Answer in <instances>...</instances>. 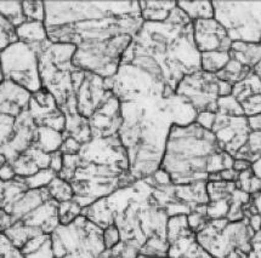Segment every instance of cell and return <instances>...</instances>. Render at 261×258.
<instances>
[{
    "label": "cell",
    "instance_id": "50",
    "mask_svg": "<svg viewBox=\"0 0 261 258\" xmlns=\"http://www.w3.org/2000/svg\"><path fill=\"white\" fill-rule=\"evenodd\" d=\"M251 166H253V165H251L249 161L241 160V159H234L233 167H232V168H233L234 171H237L238 174H240V172L246 171V170H248V168H250Z\"/></svg>",
    "mask_w": 261,
    "mask_h": 258
},
{
    "label": "cell",
    "instance_id": "15",
    "mask_svg": "<svg viewBox=\"0 0 261 258\" xmlns=\"http://www.w3.org/2000/svg\"><path fill=\"white\" fill-rule=\"evenodd\" d=\"M193 40L200 53L228 52L232 41L224 27L215 18L192 22Z\"/></svg>",
    "mask_w": 261,
    "mask_h": 258
},
{
    "label": "cell",
    "instance_id": "26",
    "mask_svg": "<svg viewBox=\"0 0 261 258\" xmlns=\"http://www.w3.org/2000/svg\"><path fill=\"white\" fill-rule=\"evenodd\" d=\"M24 258H55L53 251L51 235L40 234L32 238L21 248Z\"/></svg>",
    "mask_w": 261,
    "mask_h": 258
},
{
    "label": "cell",
    "instance_id": "43",
    "mask_svg": "<svg viewBox=\"0 0 261 258\" xmlns=\"http://www.w3.org/2000/svg\"><path fill=\"white\" fill-rule=\"evenodd\" d=\"M103 245L106 250H112V248L120 243V234L116 225L112 224L110 227L105 228L102 232Z\"/></svg>",
    "mask_w": 261,
    "mask_h": 258
},
{
    "label": "cell",
    "instance_id": "39",
    "mask_svg": "<svg viewBox=\"0 0 261 258\" xmlns=\"http://www.w3.org/2000/svg\"><path fill=\"white\" fill-rule=\"evenodd\" d=\"M57 175L50 168H44V170L38 171L32 177L24 178V183H26L28 189H40V188H46L49 186L50 182Z\"/></svg>",
    "mask_w": 261,
    "mask_h": 258
},
{
    "label": "cell",
    "instance_id": "53",
    "mask_svg": "<svg viewBox=\"0 0 261 258\" xmlns=\"http://www.w3.org/2000/svg\"><path fill=\"white\" fill-rule=\"evenodd\" d=\"M253 71H254V73H255V74L261 79V62L255 67V68L253 69Z\"/></svg>",
    "mask_w": 261,
    "mask_h": 258
},
{
    "label": "cell",
    "instance_id": "17",
    "mask_svg": "<svg viewBox=\"0 0 261 258\" xmlns=\"http://www.w3.org/2000/svg\"><path fill=\"white\" fill-rule=\"evenodd\" d=\"M32 94L10 80L0 82V114L17 118L28 109Z\"/></svg>",
    "mask_w": 261,
    "mask_h": 258
},
{
    "label": "cell",
    "instance_id": "33",
    "mask_svg": "<svg viewBox=\"0 0 261 258\" xmlns=\"http://www.w3.org/2000/svg\"><path fill=\"white\" fill-rule=\"evenodd\" d=\"M230 61L228 52H204L200 53V68L202 71L216 74Z\"/></svg>",
    "mask_w": 261,
    "mask_h": 258
},
{
    "label": "cell",
    "instance_id": "9",
    "mask_svg": "<svg viewBox=\"0 0 261 258\" xmlns=\"http://www.w3.org/2000/svg\"><path fill=\"white\" fill-rule=\"evenodd\" d=\"M133 38L129 34H122L107 41L79 45L73 56V66L103 79L112 78L119 68L123 53L132 44Z\"/></svg>",
    "mask_w": 261,
    "mask_h": 258
},
{
    "label": "cell",
    "instance_id": "46",
    "mask_svg": "<svg viewBox=\"0 0 261 258\" xmlns=\"http://www.w3.org/2000/svg\"><path fill=\"white\" fill-rule=\"evenodd\" d=\"M216 113H209V111H203V113H198L197 116L196 123L199 124L200 126H203L206 130L212 129L213 124H214Z\"/></svg>",
    "mask_w": 261,
    "mask_h": 258
},
{
    "label": "cell",
    "instance_id": "23",
    "mask_svg": "<svg viewBox=\"0 0 261 258\" xmlns=\"http://www.w3.org/2000/svg\"><path fill=\"white\" fill-rule=\"evenodd\" d=\"M228 53L230 59L236 60L248 68L254 69L261 62V44L236 41L232 43Z\"/></svg>",
    "mask_w": 261,
    "mask_h": 258
},
{
    "label": "cell",
    "instance_id": "57",
    "mask_svg": "<svg viewBox=\"0 0 261 258\" xmlns=\"http://www.w3.org/2000/svg\"><path fill=\"white\" fill-rule=\"evenodd\" d=\"M260 44H261V43H260Z\"/></svg>",
    "mask_w": 261,
    "mask_h": 258
},
{
    "label": "cell",
    "instance_id": "54",
    "mask_svg": "<svg viewBox=\"0 0 261 258\" xmlns=\"http://www.w3.org/2000/svg\"><path fill=\"white\" fill-rule=\"evenodd\" d=\"M6 162H8V160H6V158L3 154H0V168L4 166Z\"/></svg>",
    "mask_w": 261,
    "mask_h": 258
},
{
    "label": "cell",
    "instance_id": "5",
    "mask_svg": "<svg viewBox=\"0 0 261 258\" xmlns=\"http://www.w3.org/2000/svg\"><path fill=\"white\" fill-rule=\"evenodd\" d=\"M75 49L73 44L49 40L38 52L41 88L53 95L61 110L68 102L77 101L73 74L78 68L72 63Z\"/></svg>",
    "mask_w": 261,
    "mask_h": 258
},
{
    "label": "cell",
    "instance_id": "40",
    "mask_svg": "<svg viewBox=\"0 0 261 258\" xmlns=\"http://www.w3.org/2000/svg\"><path fill=\"white\" fill-rule=\"evenodd\" d=\"M22 11L27 21H45V8L44 3L40 2H24L22 3Z\"/></svg>",
    "mask_w": 261,
    "mask_h": 258
},
{
    "label": "cell",
    "instance_id": "55",
    "mask_svg": "<svg viewBox=\"0 0 261 258\" xmlns=\"http://www.w3.org/2000/svg\"><path fill=\"white\" fill-rule=\"evenodd\" d=\"M136 258H169V257H151V256H144V254H139Z\"/></svg>",
    "mask_w": 261,
    "mask_h": 258
},
{
    "label": "cell",
    "instance_id": "36",
    "mask_svg": "<svg viewBox=\"0 0 261 258\" xmlns=\"http://www.w3.org/2000/svg\"><path fill=\"white\" fill-rule=\"evenodd\" d=\"M0 15L8 18L15 27H18L26 21L22 11V3L17 2H0Z\"/></svg>",
    "mask_w": 261,
    "mask_h": 258
},
{
    "label": "cell",
    "instance_id": "31",
    "mask_svg": "<svg viewBox=\"0 0 261 258\" xmlns=\"http://www.w3.org/2000/svg\"><path fill=\"white\" fill-rule=\"evenodd\" d=\"M251 72H253V69L241 65V63L236 61V60L230 59L227 65H226L220 72L216 73V76H218L221 81H225L227 82V84L233 86L237 84V82L246 79Z\"/></svg>",
    "mask_w": 261,
    "mask_h": 258
},
{
    "label": "cell",
    "instance_id": "1",
    "mask_svg": "<svg viewBox=\"0 0 261 258\" xmlns=\"http://www.w3.org/2000/svg\"><path fill=\"white\" fill-rule=\"evenodd\" d=\"M122 126L118 137L128 154L133 180L151 177L161 168L165 145L173 127L167 97L120 102Z\"/></svg>",
    "mask_w": 261,
    "mask_h": 258
},
{
    "label": "cell",
    "instance_id": "7",
    "mask_svg": "<svg viewBox=\"0 0 261 258\" xmlns=\"http://www.w3.org/2000/svg\"><path fill=\"white\" fill-rule=\"evenodd\" d=\"M254 234L246 218L236 222L214 219L208 221L205 227L196 234V239L213 258H225L233 251L249 253Z\"/></svg>",
    "mask_w": 261,
    "mask_h": 258
},
{
    "label": "cell",
    "instance_id": "30",
    "mask_svg": "<svg viewBox=\"0 0 261 258\" xmlns=\"http://www.w3.org/2000/svg\"><path fill=\"white\" fill-rule=\"evenodd\" d=\"M234 159L247 160L251 165L254 162L261 160V131H253L251 130L246 145L237 152Z\"/></svg>",
    "mask_w": 261,
    "mask_h": 258
},
{
    "label": "cell",
    "instance_id": "20",
    "mask_svg": "<svg viewBox=\"0 0 261 258\" xmlns=\"http://www.w3.org/2000/svg\"><path fill=\"white\" fill-rule=\"evenodd\" d=\"M175 196L191 212L206 208L209 199L206 194V182H193L175 186Z\"/></svg>",
    "mask_w": 261,
    "mask_h": 258
},
{
    "label": "cell",
    "instance_id": "24",
    "mask_svg": "<svg viewBox=\"0 0 261 258\" xmlns=\"http://www.w3.org/2000/svg\"><path fill=\"white\" fill-rule=\"evenodd\" d=\"M62 143V132L56 131V130L50 129L47 126H38L36 137H34V141L32 143V146L41 152L46 153V154H53V153L61 149Z\"/></svg>",
    "mask_w": 261,
    "mask_h": 258
},
{
    "label": "cell",
    "instance_id": "47",
    "mask_svg": "<svg viewBox=\"0 0 261 258\" xmlns=\"http://www.w3.org/2000/svg\"><path fill=\"white\" fill-rule=\"evenodd\" d=\"M63 165V154L60 151H57L53 154H50V165L49 168L51 171L55 172L56 175L60 174V171L62 170Z\"/></svg>",
    "mask_w": 261,
    "mask_h": 258
},
{
    "label": "cell",
    "instance_id": "29",
    "mask_svg": "<svg viewBox=\"0 0 261 258\" xmlns=\"http://www.w3.org/2000/svg\"><path fill=\"white\" fill-rule=\"evenodd\" d=\"M176 4L192 22L214 18L213 2H176Z\"/></svg>",
    "mask_w": 261,
    "mask_h": 258
},
{
    "label": "cell",
    "instance_id": "19",
    "mask_svg": "<svg viewBox=\"0 0 261 258\" xmlns=\"http://www.w3.org/2000/svg\"><path fill=\"white\" fill-rule=\"evenodd\" d=\"M28 227L37 229L43 234H51L60 225L59 222V203L50 199L31 212L21 221Z\"/></svg>",
    "mask_w": 261,
    "mask_h": 258
},
{
    "label": "cell",
    "instance_id": "6",
    "mask_svg": "<svg viewBox=\"0 0 261 258\" xmlns=\"http://www.w3.org/2000/svg\"><path fill=\"white\" fill-rule=\"evenodd\" d=\"M103 229L84 216L67 225L60 224L51 234L55 258H98L106 248L102 239Z\"/></svg>",
    "mask_w": 261,
    "mask_h": 258
},
{
    "label": "cell",
    "instance_id": "44",
    "mask_svg": "<svg viewBox=\"0 0 261 258\" xmlns=\"http://www.w3.org/2000/svg\"><path fill=\"white\" fill-rule=\"evenodd\" d=\"M82 145L79 142L75 141L72 137H63V143L61 146L60 152L63 155H72V154H78L81 151Z\"/></svg>",
    "mask_w": 261,
    "mask_h": 258
},
{
    "label": "cell",
    "instance_id": "18",
    "mask_svg": "<svg viewBox=\"0 0 261 258\" xmlns=\"http://www.w3.org/2000/svg\"><path fill=\"white\" fill-rule=\"evenodd\" d=\"M51 199L47 188H40V189H28L24 193H22L9 208H6L4 211L10 216L12 223L22 221L24 217H27L31 212L43 205L47 200Z\"/></svg>",
    "mask_w": 261,
    "mask_h": 258
},
{
    "label": "cell",
    "instance_id": "35",
    "mask_svg": "<svg viewBox=\"0 0 261 258\" xmlns=\"http://www.w3.org/2000/svg\"><path fill=\"white\" fill-rule=\"evenodd\" d=\"M234 183L238 189L243 190L244 193H248L249 195L261 190L260 180L255 176V174H254L253 168L251 167L243 172H240L237 181H236Z\"/></svg>",
    "mask_w": 261,
    "mask_h": 258
},
{
    "label": "cell",
    "instance_id": "4",
    "mask_svg": "<svg viewBox=\"0 0 261 258\" xmlns=\"http://www.w3.org/2000/svg\"><path fill=\"white\" fill-rule=\"evenodd\" d=\"M220 151L214 133L196 122L171 127L161 168L175 186L208 182V160Z\"/></svg>",
    "mask_w": 261,
    "mask_h": 258
},
{
    "label": "cell",
    "instance_id": "28",
    "mask_svg": "<svg viewBox=\"0 0 261 258\" xmlns=\"http://www.w3.org/2000/svg\"><path fill=\"white\" fill-rule=\"evenodd\" d=\"M3 234L9 239V241H10L15 247L20 248L21 250V248L27 244V241H30L32 238L43 233L37 231V229L31 228L28 227V225L23 224L21 221H17L12 223L10 227L6 229Z\"/></svg>",
    "mask_w": 261,
    "mask_h": 258
},
{
    "label": "cell",
    "instance_id": "27",
    "mask_svg": "<svg viewBox=\"0 0 261 258\" xmlns=\"http://www.w3.org/2000/svg\"><path fill=\"white\" fill-rule=\"evenodd\" d=\"M261 94V79L257 76L254 71L247 76L246 79L237 82V84L232 86L231 95L238 103H242L243 101L248 100V98L255 96V95Z\"/></svg>",
    "mask_w": 261,
    "mask_h": 258
},
{
    "label": "cell",
    "instance_id": "34",
    "mask_svg": "<svg viewBox=\"0 0 261 258\" xmlns=\"http://www.w3.org/2000/svg\"><path fill=\"white\" fill-rule=\"evenodd\" d=\"M46 188L51 199L59 204L69 202V200H73V197H74V193H73L71 184L59 176L54 178Z\"/></svg>",
    "mask_w": 261,
    "mask_h": 258
},
{
    "label": "cell",
    "instance_id": "51",
    "mask_svg": "<svg viewBox=\"0 0 261 258\" xmlns=\"http://www.w3.org/2000/svg\"><path fill=\"white\" fill-rule=\"evenodd\" d=\"M248 122H249V126L253 131H261V114L256 117L248 118Z\"/></svg>",
    "mask_w": 261,
    "mask_h": 258
},
{
    "label": "cell",
    "instance_id": "10",
    "mask_svg": "<svg viewBox=\"0 0 261 258\" xmlns=\"http://www.w3.org/2000/svg\"><path fill=\"white\" fill-rule=\"evenodd\" d=\"M106 81L120 102L165 98L175 94L164 82L130 63H120L114 76Z\"/></svg>",
    "mask_w": 261,
    "mask_h": 258
},
{
    "label": "cell",
    "instance_id": "32",
    "mask_svg": "<svg viewBox=\"0 0 261 258\" xmlns=\"http://www.w3.org/2000/svg\"><path fill=\"white\" fill-rule=\"evenodd\" d=\"M10 164L12 165V168H14L16 177L23 178V180L24 178L32 177L40 170L28 149L23 153H21Z\"/></svg>",
    "mask_w": 261,
    "mask_h": 258
},
{
    "label": "cell",
    "instance_id": "3",
    "mask_svg": "<svg viewBox=\"0 0 261 258\" xmlns=\"http://www.w3.org/2000/svg\"><path fill=\"white\" fill-rule=\"evenodd\" d=\"M151 57L161 68L165 84L171 90L186 75L200 71V52L193 40V24L145 22L123 56Z\"/></svg>",
    "mask_w": 261,
    "mask_h": 258
},
{
    "label": "cell",
    "instance_id": "45",
    "mask_svg": "<svg viewBox=\"0 0 261 258\" xmlns=\"http://www.w3.org/2000/svg\"><path fill=\"white\" fill-rule=\"evenodd\" d=\"M250 252L248 253V258H261V231L254 234L250 243Z\"/></svg>",
    "mask_w": 261,
    "mask_h": 258
},
{
    "label": "cell",
    "instance_id": "8",
    "mask_svg": "<svg viewBox=\"0 0 261 258\" xmlns=\"http://www.w3.org/2000/svg\"><path fill=\"white\" fill-rule=\"evenodd\" d=\"M213 8L232 43H261V2H213Z\"/></svg>",
    "mask_w": 261,
    "mask_h": 258
},
{
    "label": "cell",
    "instance_id": "12",
    "mask_svg": "<svg viewBox=\"0 0 261 258\" xmlns=\"http://www.w3.org/2000/svg\"><path fill=\"white\" fill-rule=\"evenodd\" d=\"M232 85L221 81L216 74L200 71L186 75L176 86L175 94L195 108L197 113H216L219 98L231 95Z\"/></svg>",
    "mask_w": 261,
    "mask_h": 258
},
{
    "label": "cell",
    "instance_id": "11",
    "mask_svg": "<svg viewBox=\"0 0 261 258\" xmlns=\"http://www.w3.org/2000/svg\"><path fill=\"white\" fill-rule=\"evenodd\" d=\"M0 68L4 80L20 85L31 94L41 89L38 52L20 40L0 52Z\"/></svg>",
    "mask_w": 261,
    "mask_h": 258
},
{
    "label": "cell",
    "instance_id": "22",
    "mask_svg": "<svg viewBox=\"0 0 261 258\" xmlns=\"http://www.w3.org/2000/svg\"><path fill=\"white\" fill-rule=\"evenodd\" d=\"M15 32L17 40L32 46L37 52H39L41 47L49 41L44 22L26 20L15 28Z\"/></svg>",
    "mask_w": 261,
    "mask_h": 258
},
{
    "label": "cell",
    "instance_id": "25",
    "mask_svg": "<svg viewBox=\"0 0 261 258\" xmlns=\"http://www.w3.org/2000/svg\"><path fill=\"white\" fill-rule=\"evenodd\" d=\"M139 5L145 22H164L176 8V2H140Z\"/></svg>",
    "mask_w": 261,
    "mask_h": 258
},
{
    "label": "cell",
    "instance_id": "14",
    "mask_svg": "<svg viewBox=\"0 0 261 258\" xmlns=\"http://www.w3.org/2000/svg\"><path fill=\"white\" fill-rule=\"evenodd\" d=\"M112 94L106 79L85 72L84 79L75 91L77 111L83 118L89 119L107 97Z\"/></svg>",
    "mask_w": 261,
    "mask_h": 258
},
{
    "label": "cell",
    "instance_id": "16",
    "mask_svg": "<svg viewBox=\"0 0 261 258\" xmlns=\"http://www.w3.org/2000/svg\"><path fill=\"white\" fill-rule=\"evenodd\" d=\"M88 120L92 138H105L118 135L122 126L120 101L112 92Z\"/></svg>",
    "mask_w": 261,
    "mask_h": 258
},
{
    "label": "cell",
    "instance_id": "49",
    "mask_svg": "<svg viewBox=\"0 0 261 258\" xmlns=\"http://www.w3.org/2000/svg\"><path fill=\"white\" fill-rule=\"evenodd\" d=\"M250 204L257 215L261 217V190L250 195Z\"/></svg>",
    "mask_w": 261,
    "mask_h": 258
},
{
    "label": "cell",
    "instance_id": "21",
    "mask_svg": "<svg viewBox=\"0 0 261 258\" xmlns=\"http://www.w3.org/2000/svg\"><path fill=\"white\" fill-rule=\"evenodd\" d=\"M169 258H213L198 244L196 234L193 232L175 239L169 244L168 250Z\"/></svg>",
    "mask_w": 261,
    "mask_h": 258
},
{
    "label": "cell",
    "instance_id": "56",
    "mask_svg": "<svg viewBox=\"0 0 261 258\" xmlns=\"http://www.w3.org/2000/svg\"><path fill=\"white\" fill-rule=\"evenodd\" d=\"M108 258H116V257H113V256H111V253H110V256H108Z\"/></svg>",
    "mask_w": 261,
    "mask_h": 258
},
{
    "label": "cell",
    "instance_id": "48",
    "mask_svg": "<svg viewBox=\"0 0 261 258\" xmlns=\"http://www.w3.org/2000/svg\"><path fill=\"white\" fill-rule=\"evenodd\" d=\"M16 178L15 171L12 168V165L10 162H6V164L0 168V181L2 182H9V181H12Z\"/></svg>",
    "mask_w": 261,
    "mask_h": 258
},
{
    "label": "cell",
    "instance_id": "38",
    "mask_svg": "<svg viewBox=\"0 0 261 258\" xmlns=\"http://www.w3.org/2000/svg\"><path fill=\"white\" fill-rule=\"evenodd\" d=\"M216 113L221 114L226 117H243V109H242L241 104L238 101L232 96H222L219 98L218 106H216Z\"/></svg>",
    "mask_w": 261,
    "mask_h": 258
},
{
    "label": "cell",
    "instance_id": "2",
    "mask_svg": "<svg viewBox=\"0 0 261 258\" xmlns=\"http://www.w3.org/2000/svg\"><path fill=\"white\" fill-rule=\"evenodd\" d=\"M119 231L120 241L133 245L140 254L168 257L167 224L169 216L152 195L148 181H136L105 197Z\"/></svg>",
    "mask_w": 261,
    "mask_h": 258
},
{
    "label": "cell",
    "instance_id": "52",
    "mask_svg": "<svg viewBox=\"0 0 261 258\" xmlns=\"http://www.w3.org/2000/svg\"><path fill=\"white\" fill-rule=\"evenodd\" d=\"M251 168H253L254 174H255V176L259 178L260 182H261V160L254 162L253 166H251Z\"/></svg>",
    "mask_w": 261,
    "mask_h": 258
},
{
    "label": "cell",
    "instance_id": "42",
    "mask_svg": "<svg viewBox=\"0 0 261 258\" xmlns=\"http://www.w3.org/2000/svg\"><path fill=\"white\" fill-rule=\"evenodd\" d=\"M0 257L2 258H24L20 248L15 247L4 234H0Z\"/></svg>",
    "mask_w": 261,
    "mask_h": 258
},
{
    "label": "cell",
    "instance_id": "41",
    "mask_svg": "<svg viewBox=\"0 0 261 258\" xmlns=\"http://www.w3.org/2000/svg\"><path fill=\"white\" fill-rule=\"evenodd\" d=\"M110 253L111 256L116 258H136L140 254L138 248L130 244L123 243V241L116 245L112 250H110Z\"/></svg>",
    "mask_w": 261,
    "mask_h": 258
},
{
    "label": "cell",
    "instance_id": "13",
    "mask_svg": "<svg viewBox=\"0 0 261 258\" xmlns=\"http://www.w3.org/2000/svg\"><path fill=\"white\" fill-rule=\"evenodd\" d=\"M210 131L214 133L221 151L234 158L237 152L246 145L251 129L246 116L226 117L216 113Z\"/></svg>",
    "mask_w": 261,
    "mask_h": 258
},
{
    "label": "cell",
    "instance_id": "37",
    "mask_svg": "<svg viewBox=\"0 0 261 258\" xmlns=\"http://www.w3.org/2000/svg\"><path fill=\"white\" fill-rule=\"evenodd\" d=\"M82 206L74 199L59 204V222L61 225H67L75 221L82 215Z\"/></svg>",
    "mask_w": 261,
    "mask_h": 258
}]
</instances>
